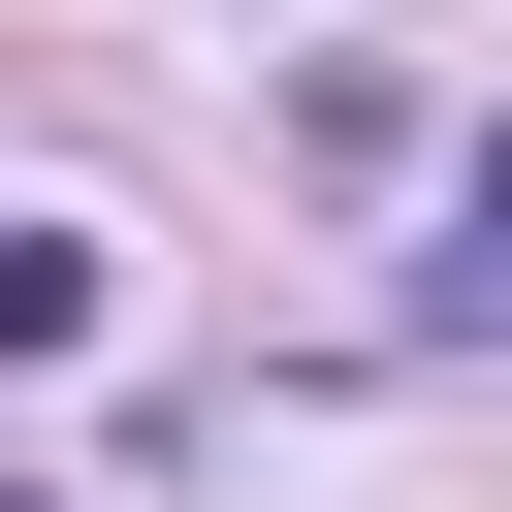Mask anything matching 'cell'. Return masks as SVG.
Instances as JSON below:
<instances>
[{"instance_id": "cell-1", "label": "cell", "mask_w": 512, "mask_h": 512, "mask_svg": "<svg viewBox=\"0 0 512 512\" xmlns=\"http://www.w3.org/2000/svg\"><path fill=\"white\" fill-rule=\"evenodd\" d=\"M0 352H96V224H0Z\"/></svg>"}, {"instance_id": "cell-2", "label": "cell", "mask_w": 512, "mask_h": 512, "mask_svg": "<svg viewBox=\"0 0 512 512\" xmlns=\"http://www.w3.org/2000/svg\"><path fill=\"white\" fill-rule=\"evenodd\" d=\"M448 320H512V128L448 160Z\"/></svg>"}, {"instance_id": "cell-3", "label": "cell", "mask_w": 512, "mask_h": 512, "mask_svg": "<svg viewBox=\"0 0 512 512\" xmlns=\"http://www.w3.org/2000/svg\"><path fill=\"white\" fill-rule=\"evenodd\" d=\"M0 512H64V480H0Z\"/></svg>"}]
</instances>
